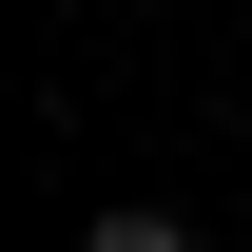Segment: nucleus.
Returning <instances> with one entry per match:
<instances>
[{
	"mask_svg": "<svg viewBox=\"0 0 252 252\" xmlns=\"http://www.w3.org/2000/svg\"><path fill=\"white\" fill-rule=\"evenodd\" d=\"M78 252H194V233H175V214H97Z\"/></svg>",
	"mask_w": 252,
	"mask_h": 252,
	"instance_id": "f257e3e1",
	"label": "nucleus"
}]
</instances>
